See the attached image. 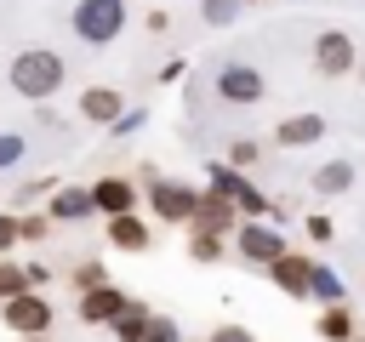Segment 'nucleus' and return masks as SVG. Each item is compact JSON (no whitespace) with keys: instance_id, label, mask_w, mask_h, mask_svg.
Returning <instances> with one entry per match:
<instances>
[{"instance_id":"nucleus-1","label":"nucleus","mask_w":365,"mask_h":342,"mask_svg":"<svg viewBox=\"0 0 365 342\" xmlns=\"http://www.w3.org/2000/svg\"><path fill=\"white\" fill-rule=\"evenodd\" d=\"M63 74H68V68H63L57 51H40V46H34V51H17V57H11V86H17L23 97H34V103H46V97L63 86Z\"/></svg>"},{"instance_id":"nucleus-2","label":"nucleus","mask_w":365,"mask_h":342,"mask_svg":"<svg viewBox=\"0 0 365 342\" xmlns=\"http://www.w3.org/2000/svg\"><path fill=\"white\" fill-rule=\"evenodd\" d=\"M125 28V0H80L74 6V34L86 46H108Z\"/></svg>"},{"instance_id":"nucleus-3","label":"nucleus","mask_w":365,"mask_h":342,"mask_svg":"<svg viewBox=\"0 0 365 342\" xmlns=\"http://www.w3.org/2000/svg\"><path fill=\"white\" fill-rule=\"evenodd\" d=\"M0 319L11 336H46L51 331V302L40 291H23V296H6L0 302Z\"/></svg>"},{"instance_id":"nucleus-4","label":"nucleus","mask_w":365,"mask_h":342,"mask_svg":"<svg viewBox=\"0 0 365 342\" xmlns=\"http://www.w3.org/2000/svg\"><path fill=\"white\" fill-rule=\"evenodd\" d=\"M314 68H319L325 80H342V74L359 68V46H354L342 28H319V34H314Z\"/></svg>"},{"instance_id":"nucleus-5","label":"nucleus","mask_w":365,"mask_h":342,"mask_svg":"<svg viewBox=\"0 0 365 342\" xmlns=\"http://www.w3.org/2000/svg\"><path fill=\"white\" fill-rule=\"evenodd\" d=\"M148 205H154V217H160V222H194L200 188L171 182V177H154V182H148Z\"/></svg>"},{"instance_id":"nucleus-6","label":"nucleus","mask_w":365,"mask_h":342,"mask_svg":"<svg viewBox=\"0 0 365 342\" xmlns=\"http://www.w3.org/2000/svg\"><path fill=\"white\" fill-rule=\"evenodd\" d=\"M234 245H240V256L251 262V268H268L274 256H285L291 245H285V234L274 228V222H240L234 228Z\"/></svg>"},{"instance_id":"nucleus-7","label":"nucleus","mask_w":365,"mask_h":342,"mask_svg":"<svg viewBox=\"0 0 365 342\" xmlns=\"http://www.w3.org/2000/svg\"><path fill=\"white\" fill-rule=\"evenodd\" d=\"M217 97L234 108H251V103H262V74L251 63H228V68H217Z\"/></svg>"},{"instance_id":"nucleus-8","label":"nucleus","mask_w":365,"mask_h":342,"mask_svg":"<svg viewBox=\"0 0 365 342\" xmlns=\"http://www.w3.org/2000/svg\"><path fill=\"white\" fill-rule=\"evenodd\" d=\"M194 234H217V239H228L234 228H240V211H234V200H222L217 188H205L200 194V205H194V222H188Z\"/></svg>"},{"instance_id":"nucleus-9","label":"nucleus","mask_w":365,"mask_h":342,"mask_svg":"<svg viewBox=\"0 0 365 342\" xmlns=\"http://www.w3.org/2000/svg\"><path fill=\"white\" fill-rule=\"evenodd\" d=\"M268 279H274V291H285V296H308V279H314V256H302V251H285V256H274L268 262Z\"/></svg>"},{"instance_id":"nucleus-10","label":"nucleus","mask_w":365,"mask_h":342,"mask_svg":"<svg viewBox=\"0 0 365 342\" xmlns=\"http://www.w3.org/2000/svg\"><path fill=\"white\" fill-rule=\"evenodd\" d=\"M125 302H131V296H125L120 285H108V279H103V285H91V291H80L74 314H80L86 325H114V314H120Z\"/></svg>"},{"instance_id":"nucleus-11","label":"nucleus","mask_w":365,"mask_h":342,"mask_svg":"<svg viewBox=\"0 0 365 342\" xmlns=\"http://www.w3.org/2000/svg\"><path fill=\"white\" fill-rule=\"evenodd\" d=\"M91 205L103 217H125V211H137V188L125 177H103V182H91Z\"/></svg>"},{"instance_id":"nucleus-12","label":"nucleus","mask_w":365,"mask_h":342,"mask_svg":"<svg viewBox=\"0 0 365 342\" xmlns=\"http://www.w3.org/2000/svg\"><path fill=\"white\" fill-rule=\"evenodd\" d=\"M120 108H125V97H120L114 86H86V91H80V114H86L91 125H114Z\"/></svg>"},{"instance_id":"nucleus-13","label":"nucleus","mask_w":365,"mask_h":342,"mask_svg":"<svg viewBox=\"0 0 365 342\" xmlns=\"http://www.w3.org/2000/svg\"><path fill=\"white\" fill-rule=\"evenodd\" d=\"M319 137H325V120H319V114H291V120H279V131H274L279 148H308V142H319Z\"/></svg>"},{"instance_id":"nucleus-14","label":"nucleus","mask_w":365,"mask_h":342,"mask_svg":"<svg viewBox=\"0 0 365 342\" xmlns=\"http://www.w3.org/2000/svg\"><path fill=\"white\" fill-rule=\"evenodd\" d=\"M314 336H319V342H354V336H359V325H354V308H348V302H336V308H319V319H314Z\"/></svg>"},{"instance_id":"nucleus-15","label":"nucleus","mask_w":365,"mask_h":342,"mask_svg":"<svg viewBox=\"0 0 365 342\" xmlns=\"http://www.w3.org/2000/svg\"><path fill=\"white\" fill-rule=\"evenodd\" d=\"M108 245H120V251H148V222H143L137 211L108 217Z\"/></svg>"},{"instance_id":"nucleus-16","label":"nucleus","mask_w":365,"mask_h":342,"mask_svg":"<svg viewBox=\"0 0 365 342\" xmlns=\"http://www.w3.org/2000/svg\"><path fill=\"white\" fill-rule=\"evenodd\" d=\"M348 188H354V160H325V165L314 171V194L336 200V194H348Z\"/></svg>"},{"instance_id":"nucleus-17","label":"nucleus","mask_w":365,"mask_h":342,"mask_svg":"<svg viewBox=\"0 0 365 342\" xmlns=\"http://www.w3.org/2000/svg\"><path fill=\"white\" fill-rule=\"evenodd\" d=\"M91 211H97V205H91V188H57L46 217H57V222H80V217H91Z\"/></svg>"},{"instance_id":"nucleus-18","label":"nucleus","mask_w":365,"mask_h":342,"mask_svg":"<svg viewBox=\"0 0 365 342\" xmlns=\"http://www.w3.org/2000/svg\"><path fill=\"white\" fill-rule=\"evenodd\" d=\"M342 291H348V285H342V274H336V268H325V262H314V279H308V296H319L325 308H336V302H348Z\"/></svg>"},{"instance_id":"nucleus-19","label":"nucleus","mask_w":365,"mask_h":342,"mask_svg":"<svg viewBox=\"0 0 365 342\" xmlns=\"http://www.w3.org/2000/svg\"><path fill=\"white\" fill-rule=\"evenodd\" d=\"M148 319H154V314H148L143 302H125V308L114 314V342H143V331H148Z\"/></svg>"},{"instance_id":"nucleus-20","label":"nucleus","mask_w":365,"mask_h":342,"mask_svg":"<svg viewBox=\"0 0 365 342\" xmlns=\"http://www.w3.org/2000/svg\"><path fill=\"white\" fill-rule=\"evenodd\" d=\"M240 6H245V0H200V11H205L211 28H228V23L240 17Z\"/></svg>"},{"instance_id":"nucleus-21","label":"nucleus","mask_w":365,"mask_h":342,"mask_svg":"<svg viewBox=\"0 0 365 342\" xmlns=\"http://www.w3.org/2000/svg\"><path fill=\"white\" fill-rule=\"evenodd\" d=\"M222 251H228V245H222L217 234H188V256H194V262H217Z\"/></svg>"},{"instance_id":"nucleus-22","label":"nucleus","mask_w":365,"mask_h":342,"mask_svg":"<svg viewBox=\"0 0 365 342\" xmlns=\"http://www.w3.org/2000/svg\"><path fill=\"white\" fill-rule=\"evenodd\" d=\"M143 342H182V331H177V319L154 314V319H148V331H143Z\"/></svg>"},{"instance_id":"nucleus-23","label":"nucleus","mask_w":365,"mask_h":342,"mask_svg":"<svg viewBox=\"0 0 365 342\" xmlns=\"http://www.w3.org/2000/svg\"><path fill=\"white\" fill-rule=\"evenodd\" d=\"M257 154H262V148H257L251 137H240V142H228V165H234V171H245V165H257Z\"/></svg>"},{"instance_id":"nucleus-24","label":"nucleus","mask_w":365,"mask_h":342,"mask_svg":"<svg viewBox=\"0 0 365 342\" xmlns=\"http://www.w3.org/2000/svg\"><path fill=\"white\" fill-rule=\"evenodd\" d=\"M29 291V279H23V268H11V262H0V296H23Z\"/></svg>"},{"instance_id":"nucleus-25","label":"nucleus","mask_w":365,"mask_h":342,"mask_svg":"<svg viewBox=\"0 0 365 342\" xmlns=\"http://www.w3.org/2000/svg\"><path fill=\"white\" fill-rule=\"evenodd\" d=\"M17 160H23V137H17V131H6V137H0V171H11Z\"/></svg>"},{"instance_id":"nucleus-26","label":"nucleus","mask_w":365,"mask_h":342,"mask_svg":"<svg viewBox=\"0 0 365 342\" xmlns=\"http://www.w3.org/2000/svg\"><path fill=\"white\" fill-rule=\"evenodd\" d=\"M302 228H308V239H319V245H331V239H336V228H331V217H319V211H314V217H308Z\"/></svg>"},{"instance_id":"nucleus-27","label":"nucleus","mask_w":365,"mask_h":342,"mask_svg":"<svg viewBox=\"0 0 365 342\" xmlns=\"http://www.w3.org/2000/svg\"><path fill=\"white\" fill-rule=\"evenodd\" d=\"M74 285H80V291L103 285V262H80V268H74Z\"/></svg>"},{"instance_id":"nucleus-28","label":"nucleus","mask_w":365,"mask_h":342,"mask_svg":"<svg viewBox=\"0 0 365 342\" xmlns=\"http://www.w3.org/2000/svg\"><path fill=\"white\" fill-rule=\"evenodd\" d=\"M205 342H257V336H251L245 325H217V331H211Z\"/></svg>"},{"instance_id":"nucleus-29","label":"nucleus","mask_w":365,"mask_h":342,"mask_svg":"<svg viewBox=\"0 0 365 342\" xmlns=\"http://www.w3.org/2000/svg\"><path fill=\"white\" fill-rule=\"evenodd\" d=\"M17 239H46V217H23L17 222Z\"/></svg>"},{"instance_id":"nucleus-30","label":"nucleus","mask_w":365,"mask_h":342,"mask_svg":"<svg viewBox=\"0 0 365 342\" xmlns=\"http://www.w3.org/2000/svg\"><path fill=\"white\" fill-rule=\"evenodd\" d=\"M137 125H143V108H137V114H120V120H114V131H120V137H125V131H137Z\"/></svg>"},{"instance_id":"nucleus-31","label":"nucleus","mask_w":365,"mask_h":342,"mask_svg":"<svg viewBox=\"0 0 365 342\" xmlns=\"http://www.w3.org/2000/svg\"><path fill=\"white\" fill-rule=\"evenodd\" d=\"M6 245H17V222H11V217H0V251H6Z\"/></svg>"},{"instance_id":"nucleus-32","label":"nucleus","mask_w":365,"mask_h":342,"mask_svg":"<svg viewBox=\"0 0 365 342\" xmlns=\"http://www.w3.org/2000/svg\"><path fill=\"white\" fill-rule=\"evenodd\" d=\"M359 80H365V51H359Z\"/></svg>"},{"instance_id":"nucleus-33","label":"nucleus","mask_w":365,"mask_h":342,"mask_svg":"<svg viewBox=\"0 0 365 342\" xmlns=\"http://www.w3.org/2000/svg\"><path fill=\"white\" fill-rule=\"evenodd\" d=\"M23 342H46V336H23Z\"/></svg>"},{"instance_id":"nucleus-34","label":"nucleus","mask_w":365,"mask_h":342,"mask_svg":"<svg viewBox=\"0 0 365 342\" xmlns=\"http://www.w3.org/2000/svg\"><path fill=\"white\" fill-rule=\"evenodd\" d=\"M354 342H365V336H354Z\"/></svg>"}]
</instances>
